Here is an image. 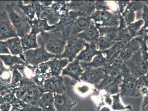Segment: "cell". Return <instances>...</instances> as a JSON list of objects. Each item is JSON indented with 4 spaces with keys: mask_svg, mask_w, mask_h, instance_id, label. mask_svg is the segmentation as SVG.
<instances>
[{
    "mask_svg": "<svg viewBox=\"0 0 148 111\" xmlns=\"http://www.w3.org/2000/svg\"><path fill=\"white\" fill-rule=\"evenodd\" d=\"M37 41L39 46H43L49 53L56 56L62 55L66 45V40L62 33L54 29L40 33Z\"/></svg>",
    "mask_w": 148,
    "mask_h": 111,
    "instance_id": "cell-1",
    "label": "cell"
},
{
    "mask_svg": "<svg viewBox=\"0 0 148 111\" xmlns=\"http://www.w3.org/2000/svg\"><path fill=\"white\" fill-rule=\"evenodd\" d=\"M21 85L16 91V96L28 105H37L39 100L45 93L43 87L36 85L25 75Z\"/></svg>",
    "mask_w": 148,
    "mask_h": 111,
    "instance_id": "cell-2",
    "label": "cell"
},
{
    "mask_svg": "<svg viewBox=\"0 0 148 111\" xmlns=\"http://www.w3.org/2000/svg\"><path fill=\"white\" fill-rule=\"evenodd\" d=\"M5 10L19 38L24 37L31 31L30 19L27 17L17 3H7Z\"/></svg>",
    "mask_w": 148,
    "mask_h": 111,
    "instance_id": "cell-3",
    "label": "cell"
},
{
    "mask_svg": "<svg viewBox=\"0 0 148 111\" xmlns=\"http://www.w3.org/2000/svg\"><path fill=\"white\" fill-rule=\"evenodd\" d=\"M121 74L122 82L119 86L121 96L138 97L142 96L140 92L142 88L139 84L138 78L130 73L124 63Z\"/></svg>",
    "mask_w": 148,
    "mask_h": 111,
    "instance_id": "cell-4",
    "label": "cell"
},
{
    "mask_svg": "<svg viewBox=\"0 0 148 111\" xmlns=\"http://www.w3.org/2000/svg\"><path fill=\"white\" fill-rule=\"evenodd\" d=\"M121 14L110 11H96L90 16L97 28L118 27L119 25Z\"/></svg>",
    "mask_w": 148,
    "mask_h": 111,
    "instance_id": "cell-5",
    "label": "cell"
},
{
    "mask_svg": "<svg viewBox=\"0 0 148 111\" xmlns=\"http://www.w3.org/2000/svg\"><path fill=\"white\" fill-rule=\"evenodd\" d=\"M23 55L26 64L32 66H37L40 64L48 62L56 56L49 53L43 46H40L35 49L24 51Z\"/></svg>",
    "mask_w": 148,
    "mask_h": 111,
    "instance_id": "cell-6",
    "label": "cell"
},
{
    "mask_svg": "<svg viewBox=\"0 0 148 111\" xmlns=\"http://www.w3.org/2000/svg\"><path fill=\"white\" fill-rule=\"evenodd\" d=\"M124 63L130 73L137 78L146 75L148 72V61L144 60L139 49Z\"/></svg>",
    "mask_w": 148,
    "mask_h": 111,
    "instance_id": "cell-7",
    "label": "cell"
},
{
    "mask_svg": "<svg viewBox=\"0 0 148 111\" xmlns=\"http://www.w3.org/2000/svg\"><path fill=\"white\" fill-rule=\"evenodd\" d=\"M85 42L76 36H71L66 40V45L61 55L56 56V58H66L72 62L85 47Z\"/></svg>",
    "mask_w": 148,
    "mask_h": 111,
    "instance_id": "cell-8",
    "label": "cell"
},
{
    "mask_svg": "<svg viewBox=\"0 0 148 111\" xmlns=\"http://www.w3.org/2000/svg\"><path fill=\"white\" fill-rule=\"evenodd\" d=\"M84 16L79 12L70 11L66 16L60 19L58 24L56 25V27L54 30L60 32L65 39L68 40L71 37L75 19L80 16Z\"/></svg>",
    "mask_w": 148,
    "mask_h": 111,
    "instance_id": "cell-9",
    "label": "cell"
},
{
    "mask_svg": "<svg viewBox=\"0 0 148 111\" xmlns=\"http://www.w3.org/2000/svg\"><path fill=\"white\" fill-rule=\"evenodd\" d=\"M35 6L37 19H44L49 25H56L60 21V18L55 12L51 6H44L41 5L40 1H33Z\"/></svg>",
    "mask_w": 148,
    "mask_h": 111,
    "instance_id": "cell-10",
    "label": "cell"
},
{
    "mask_svg": "<svg viewBox=\"0 0 148 111\" xmlns=\"http://www.w3.org/2000/svg\"><path fill=\"white\" fill-rule=\"evenodd\" d=\"M18 37L5 10L0 12V40H7Z\"/></svg>",
    "mask_w": 148,
    "mask_h": 111,
    "instance_id": "cell-11",
    "label": "cell"
},
{
    "mask_svg": "<svg viewBox=\"0 0 148 111\" xmlns=\"http://www.w3.org/2000/svg\"><path fill=\"white\" fill-rule=\"evenodd\" d=\"M67 6L69 11H77L86 16H91L96 11L95 1H67Z\"/></svg>",
    "mask_w": 148,
    "mask_h": 111,
    "instance_id": "cell-12",
    "label": "cell"
},
{
    "mask_svg": "<svg viewBox=\"0 0 148 111\" xmlns=\"http://www.w3.org/2000/svg\"><path fill=\"white\" fill-rule=\"evenodd\" d=\"M43 88L45 93H52L60 94L65 93L66 90L64 79L62 76L51 77L46 80L44 82Z\"/></svg>",
    "mask_w": 148,
    "mask_h": 111,
    "instance_id": "cell-13",
    "label": "cell"
},
{
    "mask_svg": "<svg viewBox=\"0 0 148 111\" xmlns=\"http://www.w3.org/2000/svg\"><path fill=\"white\" fill-rule=\"evenodd\" d=\"M106 76L103 67L91 68L84 71L81 76L80 81L94 85H99Z\"/></svg>",
    "mask_w": 148,
    "mask_h": 111,
    "instance_id": "cell-14",
    "label": "cell"
},
{
    "mask_svg": "<svg viewBox=\"0 0 148 111\" xmlns=\"http://www.w3.org/2000/svg\"><path fill=\"white\" fill-rule=\"evenodd\" d=\"M51 73L48 62L43 63L34 66L33 76L30 79L38 86L43 87L44 81L51 77Z\"/></svg>",
    "mask_w": 148,
    "mask_h": 111,
    "instance_id": "cell-15",
    "label": "cell"
},
{
    "mask_svg": "<svg viewBox=\"0 0 148 111\" xmlns=\"http://www.w3.org/2000/svg\"><path fill=\"white\" fill-rule=\"evenodd\" d=\"M123 66V60L119 56H117L107 60L103 68L106 75L115 77L121 74Z\"/></svg>",
    "mask_w": 148,
    "mask_h": 111,
    "instance_id": "cell-16",
    "label": "cell"
},
{
    "mask_svg": "<svg viewBox=\"0 0 148 111\" xmlns=\"http://www.w3.org/2000/svg\"><path fill=\"white\" fill-rule=\"evenodd\" d=\"M84 72V70L81 68L80 61L75 59L73 62L69 63L68 65L63 69L62 76H68L75 82H80L81 76Z\"/></svg>",
    "mask_w": 148,
    "mask_h": 111,
    "instance_id": "cell-17",
    "label": "cell"
},
{
    "mask_svg": "<svg viewBox=\"0 0 148 111\" xmlns=\"http://www.w3.org/2000/svg\"><path fill=\"white\" fill-rule=\"evenodd\" d=\"M54 96L56 111H70L77 105V102L69 99L66 93L62 94L54 93Z\"/></svg>",
    "mask_w": 148,
    "mask_h": 111,
    "instance_id": "cell-18",
    "label": "cell"
},
{
    "mask_svg": "<svg viewBox=\"0 0 148 111\" xmlns=\"http://www.w3.org/2000/svg\"><path fill=\"white\" fill-rule=\"evenodd\" d=\"M85 49H83L75 59L79 61L90 62L93 57L99 53L101 51L97 50V44L95 43H85Z\"/></svg>",
    "mask_w": 148,
    "mask_h": 111,
    "instance_id": "cell-19",
    "label": "cell"
},
{
    "mask_svg": "<svg viewBox=\"0 0 148 111\" xmlns=\"http://www.w3.org/2000/svg\"><path fill=\"white\" fill-rule=\"evenodd\" d=\"M31 26V31L30 33L33 35H38L44 32L53 30L55 29L56 25H49L48 22L44 19H37L36 17L33 20H30Z\"/></svg>",
    "mask_w": 148,
    "mask_h": 111,
    "instance_id": "cell-20",
    "label": "cell"
},
{
    "mask_svg": "<svg viewBox=\"0 0 148 111\" xmlns=\"http://www.w3.org/2000/svg\"><path fill=\"white\" fill-rule=\"evenodd\" d=\"M140 49V44L137 37H135L127 43L122 50L119 57L125 62L133 56L139 49Z\"/></svg>",
    "mask_w": 148,
    "mask_h": 111,
    "instance_id": "cell-21",
    "label": "cell"
},
{
    "mask_svg": "<svg viewBox=\"0 0 148 111\" xmlns=\"http://www.w3.org/2000/svg\"><path fill=\"white\" fill-rule=\"evenodd\" d=\"M76 37L84 40L87 43H98L99 38V32L98 28L93 23L86 30L79 33Z\"/></svg>",
    "mask_w": 148,
    "mask_h": 111,
    "instance_id": "cell-22",
    "label": "cell"
},
{
    "mask_svg": "<svg viewBox=\"0 0 148 111\" xmlns=\"http://www.w3.org/2000/svg\"><path fill=\"white\" fill-rule=\"evenodd\" d=\"M93 22L90 16H80L75 19L74 22L71 36H76L79 33L88 28Z\"/></svg>",
    "mask_w": 148,
    "mask_h": 111,
    "instance_id": "cell-23",
    "label": "cell"
},
{
    "mask_svg": "<svg viewBox=\"0 0 148 111\" xmlns=\"http://www.w3.org/2000/svg\"><path fill=\"white\" fill-rule=\"evenodd\" d=\"M47 62L49 66L52 77L60 76V74H62L63 69L69 63L68 59L56 58V57L51 59Z\"/></svg>",
    "mask_w": 148,
    "mask_h": 111,
    "instance_id": "cell-24",
    "label": "cell"
},
{
    "mask_svg": "<svg viewBox=\"0 0 148 111\" xmlns=\"http://www.w3.org/2000/svg\"><path fill=\"white\" fill-rule=\"evenodd\" d=\"M37 106L39 107L42 111H56L54 107V93L47 92L39 100Z\"/></svg>",
    "mask_w": 148,
    "mask_h": 111,
    "instance_id": "cell-25",
    "label": "cell"
},
{
    "mask_svg": "<svg viewBox=\"0 0 148 111\" xmlns=\"http://www.w3.org/2000/svg\"><path fill=\"white\" fill-rule=\"evenodd\" d=\"M106 58L103 55L102 51L97 55L95 56L93 58L92 61L90 62H85L80 61L81 68L84 71L88 69L91 68H99L103 67L106 63Z\"/></svg>",
    "mask_w": 148,
    "mask_h": 111,
    "instance_id": "cell-26",
    "label": "cell"
},
{
    "mask_svg": "<svg viewBox=\"0 0 148 111\" xmlns=\"http://www.w3.org/2000/svg\"><path fill=\"white\" fill-rule=\"evenodd\" d=\"M7 47L10 53L13 56H21L23 54L21 38L19 37H13L6 41Z\"/></svg>",
    "mask_w": 148,
    "mask_h": 111,
    "instance_id": "cell-27",
    "label": "cell"
},
{
    "mask_svg": "<svg viewBox=\"0 0 148 111\" xmlns=\"http://www.w3.org/2000/svg\"><path fill=\"white\" fill-rule=\"evenodd\" d=\"M130 41L124 40L116 42L115 44L109 49L102 51L103 55H105L106 60L110 59L114 57L119 56V55L125 45Z\"/></svg>",
    "mask_w": 148,
    "mask_h": 111,
    "instance_id": "cell-28",
    "label": "cell"
},
{
    "mask_svg": "<svg viewBox=\"0 0 148 111\" xmlns=\"http://www.w3.org/2000/svg\"><path fill=\"white\" fill-rule=\"evenodd\" d=\"M37 36L29 33L26 35L24 37L21 38V44L24 51L29 49H35L39 47L37 41Z\"/></svg>",
    "mask_w": 148,
    "mask_h": 111,
    "instance_id": "cell-29",
    "label": "cell"
},
{
    "mask_svg": "<svg viewBox=\"0 0 148 111\" xmlns=\"http://www.w3.org/2000/svg\"><path fill=\"white\" fill-rule=\"evenodd\" d=\"M0 60L6 67L11 68L16 65H25L26 63L18 56L11 55H0Z\"/></svg>",
    "mask_w": 148,
    "mask_h": 111,
    "instance_id": "cell-30",
    "label": "cell"
},
{
    "mask_svg": "<svg viewBox=\"0 0 148 111\" xmlns=\"http://www.w3.org/2000/svg\"><path fill=\"white\" fill-rule=\"evenodd\" d=\"M99 32L100 37H106L111 41L117 42L119 33V28L118 27H99L97 28Z\"/></svg>",
    "mask_w": 148,
    "mask_h": 111,
    "instance_id": "cell-31",
    "label": "cell"
},
{
    "mask_svg": "<svg viewBox=\"0 0 148 111\" xmlns=\"http://www.w3.org/2000/svg\"><path fill=\"white\" fill-rule=\"evenodd\" d=\"M51 7L60 19L66 16L70 12L67 6V1H54Z\"/></svg>",
    "mask_w": 148,
    "mask_h": 111,
    "instance_id": "cell-32",
    "label": "cell"
},
{
    "mask_svg": "<svg viewBox=\"0 0 148 111\" xmlns=\"http://www.w3.org/2000/svg\"><path fill=\"white\" fill-rule=\"evenodd\" d=\"M122 82V76L120 74L115 77L114 80L104 89V91L110 95H115L120 92V85Z\"/></svg>",
    "mask_w": 148,
    "mask_h": 111,
    "instance_id": "cell-33",
    "label": "cell"
},
{
    "mask_svg": "<svg viewBox=\"0 0 148 111\" xmlns=\"http://www.w3.org/2000/svg\"><path fill=\"white\" fill-rule=\"evenodd\" d=\"M17 4L30 20H33L36 18V10L33 1H31L27 5H25L23 1H19L17 2Z\"/></svg>",
    "mask_w": 148,
    "mask_h": 111,
    "instance_id": "cell-34",
    "label": "cell"
},
{
    "mask_svg": "<svg viewBox=\"0 0 148 111\" xmlns=\"http://www.w3.org/2000/svg\"><path fill=\"white\" fill-rule=\"evenodd\" d=\"M9 68L11 69L12 72V80L11 83V89L16 91L17 88L21 85V82L23 78V76L18 69L17 65Z\"/></svg>",
    "mask_w": 148,
    "mask_h": 111,
    "instance_id": "cell-35",
    "label": "cell"
},
{
    "mask_svg": "<svg viewBox=\"0 0 148 111\" xmlns=\"http://www.w3.org/2000/svg\"><path fill=\"white\" fill-rule=\"evenodd\" d=\"M3 97L5 102L10 103L12 107H17L22 109L27 105L23 101L16 97L15 93H7Z\"/></svg>",
    "mask_w": 148,
    "mask_h": 111,
    "instance_id": "cell-36",
    "label": "cell"
},
{
    "mask_svg": "<svg viewBox=\"0 0 148 111\" xmlns=\"http://www.w3.org/2000/svg\"><path fill=\"white\" fill-rule=\"evenodd\" d=\"M121 95L119 93L112 96V104L111 108L113 111H125V110H132V106L131 105H124L121 102Z\"/></svg>",
    "mask_w": 148,
    "mask_h": 111,
    "instance_id": "cell-37",
    "label": "cell"
},
{
    "mask_svg": "<svg viewBox=\"0 0 148 111\" xmlns=\"http://www.w3.org/2000/svg\"><path fill=\"white\" fill-rule=\"evenodd\" d=\"M12 80V72L9 68H7L0 60V80L3 83L10 85Z\"/></svg>",
    "mask_w": 148,
    "mask_h": 111,
    "instance_id": "cell-38",
    "label": "cell"
},
{
    "mask_svg": "<svg viewBox=\"0 0 148 111\" xmlns=\"http://www.w3.org/2000/svg\"><path fill=\"white\" fill-rule=\"evenodd\" d=\"M137 38L140 44V51L144 60L148 61V46L147 41L148 40V35H145L141 36H138Z\"/></svg>",
    "mask_w": 148,
    "mask_h": 111,
    "instance_id": "cell-39",
    "label": "cell"
},
{
    "mask_svg": "<svg viewBox=\"0 0 148 111\" xmlns=\"http://www.w3.org/2000/svg\"><path fill=\"white\" fill-rule=\"evenodd\" d=\"M144 25V22L142 19L135 21L131 25L127 26V28L132 38L138 36V32L140 30Z\"/></svg>",
    "mask_w": 148,
    "mask_h": 111,
    "instance_id": "cell-40",
    "label": "cell"
},
{
    "mask_svg": "<svg viewBox=\"0 0 148 111\" xmlns=\"http://www.w3.org/2000/svg\"><path fill=\"white\" fill-rule=\"evenodd\" d=\"M144 4L145 3H143L141 1H130L128 5L126 7L125 10L131 11L134 12H136L140 11L141 10H143Z\"/></svg>",
    "mask_w": 148,
    "mask_h": 111,
    "instance_id": "cell-41",
    "label": "cell"
},
{
    "mask_svg": "<svg viewBox=\"0 0 148 111\" xmlns=\"http://www.w3.org/2000/svg\"><path fill=\"white\" fill-rule=\"evenodd\" d=\"M114 77H112L110 76L106 75L105 78L102 80V81L99 83V85L95 86V89L100 91H103L105 88L108 86L114 80Z\"/></svg>",
    "mask_w": 148,
    "mask_h": 111,
    "instance_id": "cell-42",
    "label": "cell"
},
{
    "mask_svg": "<svg viewBox=\"0 0 148 111\" xmlns=\"http://www.w3.org/2000/svg\"><path fill=\"white\" fill-rule=\"evenodd\" d=\"M123 17L124 21L127 26H129L135 22L136 19V12L131 11H127L124 10V12L122 15Z\"/></svg>",
    "mask_w": 148,
    "mask_h": 111,
    "instance_id": "cell-43",
    "label": "cell"
},
{
    "mask_svg": "<svg viewBox=\"0 0 148 111\" xmlns=\"http://www.w3.org/2000/svg\"><path fill=\"white\" fill-rule=\"evenodd\" d=\"M96 11H112L110 3L105 1H95Z\"/></svg>",
    "mask_w": 148,
    "mask_h": 111,
    "instance_id": "cell-44",
    "label": "cell"
},
{
    "mask_svg": "<svg viewBox=\"0 0 148 111\" xmlns=\"http://www.w3.org/2000/svg\"><path fill=\"white\" fill-rule=\"evenodd\" d=\"M142 18L144 22V25L140 30L143 31L148 28V6L146 5V3L144 4L143 8Z\"/></svg>",
    "mask_w": 148,
    "mask_h": 111,
    "instance_id": "cell-45",
    "label": "cell"
},
{
    "mask_svg": "<svg viewBox=\"0 0 148 111\" xmlns=\"http://www.w3.org/2000/svg\"><path fill=\"white\" fill-rule=\"evenodd\" d=\"M129 2H130V1H117L118 12L119 14L122 15V13L124 12L126 7L128 5Z\"/></svg>",
    "mask_w": 148,
    "mask_h": 111,
    "instance_id": "cell-46",
    "label": "cell"
},
{
    "mask_svg": "<svg viewBox=\"0 0 148 111\" xmlns=\"http://www.w3.org/2000/svg\"><path fill=\"white\" fill-rule=\"evenodd\" d=\"M11 53L7 47L6 41L0 40V55H10Z\"/></svg>",
    "mask_w": 148,
    "mask_h": 111,
    "instance_id": "cell-47",
    "label": "cell"
},
{
    "mask_svg": "<svg viewBox=\"0 0 148 111\" xmlns=\"http://www.w3.org/2000/svg\"><path fill=\"white\" fill-rule=\"evenodd\" d=\"M76 91L80 94L84 95L90 91V88L86 85H82L80 86L76 87Z\"/></svg>",
    "mask_w": 148,
    "mask_h": 111,
    "instance_id": "cell-48",
    "label": "cell"
},
{
    "mask_svg": "<svg viewBox=\"0 0 148 111\" xmlns=\"http://www.w3.org/2000/svg\"><path fill=\"white\" fill-rule=\"evenodd\" d=\"M22 111H42V109L37 105H27L22 109Z\"/></svg>",
    "mask_w": 148,
    "mask_h": 111,
    "instance_id": "cell-49",
    "label": "cell"
},
{
    "mask_svg": "<svg viewBox=\"0 0 148 111\" xmlns=\"http://www.w3.org/2000/svg\"><path fill=\"white\" fill-rule=\"evenodd\" d=\"M142 111H148V94L144 96L142 102Z\"/></svg>",
    "mask_w": 148,
    "mask_h": 111,
    "instance_id": "cell-50",
    "label": "cell"
},
{
    "mask_svg": "<svg viewBox=\"0 0 148 111\" xmlns=\"http://www.w3.org/2000/svg\"><path fill=\"white\" fill-rule=\"evenodd\" d=\"M12 106L8 103L4 102L2 105H0V111H10L12 108Z\"/></svg>",
    "mask_w": 148,
    "mask_h": 111,
    "instance_id": "cell-51",
    "label": "cell"
},
{
    "mask_svg": "<svg viewBox=\"0 0 148 111\" xmlns=\"http://www.w3.org/2000/svg\"><path fill=\"white\" fill-rule=\"evenodd\" d=\"M104 100H105V103L111 106V105L112 104V99L111 98V95H110L109 94L106 93L104 95Z\"/></svg>",
    "mask_w": 148,
    "mask_h": 111,
    "instance_id": "cell-52",
    "label": "cell"
},
{
    "mask_svg": "<svg viewBox=\"0 0 148 111\" xmlns=\"http://www.w3.org/2000/svg\"><path fill=\"white\" fill-rule=\"evenodd\" d=\"M53 2V1H40V4L44 6H51Z\"/></svg>",
    "mask_w": 148,
    "mask_h": 111,
    "instance_id": "cell-53",
    "label": "cell"
},
{
    "mask_svg": "<svg viewBox=\"0 0 148 111\" xmlns=\"http://www.w3.org/2000/svg\"><path fill=\"white\" fill-rule=\"evenodd\" d=\"M145 35H148V28L143 31L140 30L138 32V36H143Z\"/></svg>",
    "mask_w": 148,
    "mask_h": 111,
    "instance_id": "cell-54",
    "label": "cell"
},
{
    "mask_svg": "<svg viewBox=\"0 0 148 111\" xmlns=\"http://www.w3.org/2000/svg\"><path fill=\"white\" fill-rule=\"evenodd\" d=\"M97 111H111V109L107 106H102L99 109L97 110Z\"/></svg>",
    "mask_w": 148,
    "mask_h": 111,
    "instance_id": "cell-55",
    "label": "cell"
},
{
    "mask_svg": "<svg viewBox=\"0 0 148 111\" xmlns=\"http://www.w3.org/2000/svg\"><path fill=\"white\" fill-rule=\"evenodd\" d=\"M10 111H22L21 108H17V107H12Z\"/></svg>",
    "mask_w": 148,
    "mask_h": 111,
    "instance_id": "cell-56",
    "label": "cell"
},
{
    "mask_svg": "<svg viewBox=\"0 0 148 111\" xmlns=\"http://www.w3.org/2000/svg\"><path fill=\"white\" fill-rule=\"evenodd\" d=\"M4 102H5V101H4L3 97L0 94V105H2V104Z\"/></svg>",
    "mask_w": 148,
    "mask_h": 111,
    "instance_id": "cell-57",
    "label": "cell"
},
{
    "mask_svg": "<svg viewBox=\"0 0 148 111\" xmlns=\"http://www.w3.org/2000/svg\"><path fill=\"white\" fill-rule=\"evenodd\" d=\"M145 77L147 78V80H148V72H147V74H146V75H145Z\"/></svg>",
    "mask_w": 148,
    "mask_h": 111,
    "instance_id": "cell-58",
    "label": "cell"
},
{
    "mask_svg": "<svg viewBox=\"0 0 148 111\" xmlns=\"http://www.w3.org/2000/svg\"></svg>",
    "mask_w": 148,
    "mask_h": 111,
    "instance_id": "cell-59",
    "label": "cell"
},
{
    "mask_svg": "<svg viewBox=\"0 0 148 111\" xmlns=\"http://www.w3.org/2000/svg\"></svg>",
    "mask_w": 148,
    "mask_h": 111,
    "instance_id": "cell-60",
    "label": "cell"
}]
</instances>
